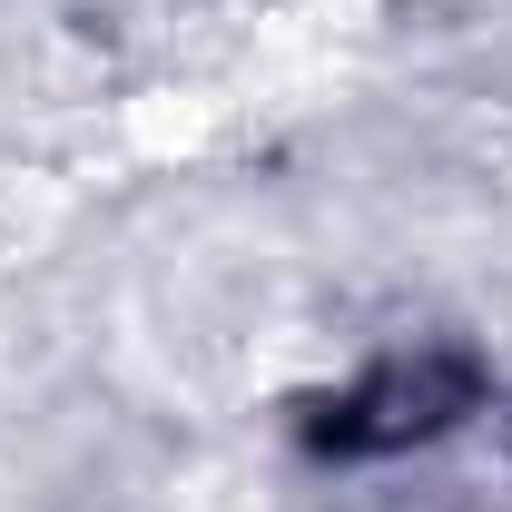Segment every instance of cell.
<instances>
[{
	"label": "cell",
	"instance_id": "1",
	"mask_svg": "<svg viewBox=\"0 0 512 512\" xmlns=\"http://www.w3.org/2000/svg\"><path fill=\"white\" fill-rule=\"evenodd\" d=\"M463 404H473V365H453V355L384 365V375H365L345 404H325L316 424H306V444L355 463V453H394V444H424V434H444Z\"/></svg>",
	"mask_w": 512,
	"mask_h": 512
}]
</instances>
